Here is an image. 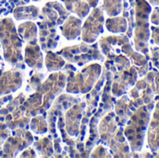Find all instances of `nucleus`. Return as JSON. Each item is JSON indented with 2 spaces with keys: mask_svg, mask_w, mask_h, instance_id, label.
Wrapping results in <instances>:
<instances>
[{
  "mask_svg": "<svg viewBox=\"0 0 159 158\" xmlns=\"http://www.w3.org/2000/svg\"><path fill=\"white\" fill-rule=\"evenodd\" d=\"M102 9L110 16H117L123 10V2L122 0H103Z\"/></svg>",
  "mask_w": 159,
  "mask_h": 158,
  "instance_id": "nucleus-16",
  "label": "nucleus"
},
{
  "mask_svg": "<svg viewBox=\"0 0 159 158\" xmlns=\"http://www.w3.org/2000/svg\"><path fill=\"white\" fill-rule=\"evenodd\" d=\"M64 61L55 56L54 54H51V53H48V59H47V65H48V68L49 70H56V69H60L62 65H63Z\"/></svg>",
  "mask_w": 159,
  "mask_h": 158,
  "instance_id": "nucleus-19",
  "label": "nucleus"
},
{
  "mask_svg": "<svg viewBox=\"0 0 159 158\" xmlns=\"http://www.w3.org/2000/svg\"><path fill=\"white\" fill-rule=\"evenodd\" d=\"M34 1H38V0H34Z\"/></svg>",
  "mask_w": 159,
  "mask_h": 158,
  "instance_id": "nucleus-26",
  "label": "nucleus"
},
{
  "mask_svg": "<svg viewBox=\"0 0 159 158\" xmlns=\"http://www.w3.org/2000/svg\"><path fill=\"white\" fill-rule=\"evenodd\" d=\"M90 7H96L99 3V0H86Z\"/></svg>",
  "mask_w": 159,
  "mask_h": 158,
  "instance_id": "nucleus-24",
  "label": "nucleus"
},
{
  "mask_svg": "<svg viewBox=\"0 0 159 158\" xmlns=\"http://www.w3.org/2000/svg\"><path fill=\"white\" fill-rule=\"evenodd\" d=\"M152 32V43L159 45V25L158 26H152L151 27Z\"/></svg>",
  "mask_w": 159,
  "mask_h": 158,
  "instance_id": "nucleus-22",
  "label": "nucleus"
},
{
  "mask_svg": "<svg viewBox=\"0 0 159 158\" xmlns=\"http://www.w3.org/2000/svg\"><path fill=\"white\" fill-rule=\"evenodd\" d=\"M151 52H152V61L155 64V66H157L159 69V48L157 47H153L151 48Z\"/></svg>",
  "mask_w": 159,
  "mask_h": 158,
  "instance_id": "nucleus-21",
  "label": "nucleus"
},
{
  "mask_svg": "<svg viewBox=\"0 0 159 158\" xmlns=\"http://www.w3.org/2000/svg\"><path fill=\"white\" fill-rule=\"evenodd\" d=\"M100 136L102 142L108 145L115 157H130V148L124 137L123 127H117L116 113L106 114L99 127Z\"/></svg>",
  "mask_w": 159,
  "mask_h": 158,
  "instance_id": "nucleus-2",
  "label": "nucleus"
},
{
  "mask_svg": "<svg viewBox=\"0 0 159 158\" xmlns=\"http://www.w3.org/2000/svg\"><path fill=\"white\" fill-rule=\"evenodd\" d=\"M86 106L85 102H80L77 105L74 106L71 111L68 112V133L76 136L78 134V128H79V121L81 119L82 112Z\"/></svg>",
  "mask_w": 159,
  "mask_h": 158,
  "instance_id": "nucleus-11",
  "label": "nucleus"
},
{
  "mask_svg": "<svg viewBox=\"0 0 159 158\" xmlns=\"http://www.w3.org/2000/svg\"><path fill=\"white\" fill-rule=\"evenodd\" d=\"M61 53H63L68 60L77 62L79 65H83L84 63L93 60L101 61L104 60L102 54L98 48V44H94L92 46L81 44L79 46L64 48V50Z\"/></svg>",
  "mask_w": 159,
  "mask_h": 158,
  "instance_id": "nucleus-6",
  "label": "nucleus"
},
{
  "mask_svg": "<svg viewBox=\"0 0 159 158\" xmlns=\"http://www.w3.org/2000/svg\"><path fill=\"white\" fill-rule=\"evenodd\" d=\"M145 81L151 86L155 95L157 97L159 96V72L152 71L147 72V74L144 77Z\"/></svg>",
  "mask_w": 159,
  "mask_h": 158,
  "instance_id": "nucleus-18",
  "label": "nucleus"
},
{
  "mask_svg": "<svg viewBox=\"0 0 159 158\" xmlns=\"http://www.w3.org/2000/svg\"><path fill=\"white\" fill-rule=\"evenodd\" d=\"M129 99L127 95H123L118 101H116V119L117 125L120 127H124L133 111L129 104Z\"/></svg>",
  "mask_w": 159,
  "mask_h": 158,
  "instance_id": "nucleus-10",
  "label": "nucleus"
},
{
  "mask_svg": "<svg viewBox=\"0 0 159 158\" xmlns=\"http://www.w3.org/2000/svg\"><path fill=\"white\" fill-rule=\"evenodd\" d=\"M26 61L29 65L33 67H41V54L38 50V47H28L26 50Z\"/></svg>",
  "mask_w": 159,
  "mask_h": 158,
  "instance_id": "nucleus-17",
  "label": "nucleus"
},
{
  "mask_svg": "<svg viewBox=\"0 0 159 158\" xmlns=\"http://www.w3.org/2000/svg\"><path fill=\"white\" fill-rule=\"evenodd\" d=\"M100 45L102 52L110 60L116 57H128L136 67L148 64L147 56L132 48L128 35L105 36L100 40Z\"/></svg>",
  "mask_w": 159,
  "mask_h": 158,
  "instance_id": "nucleus-3",
  "label": "nucleus"
},
{
  "mask_svg": "<svg viewBox=\"0 0 159 158\" xmlns=\"http://www.w3.org/2000/svg\"><path fill=\"white\" fill-rule=\"evenodd\" d=\"M150 20L153 24L155 25H159V7H157L154 8L153 12H152V15H151V18H150Z\"/></svg>",
  "mask_w": 159,
  "mask_h": 158,
  "instance_id": "nucleus-23",
  "label": "nucleus"
},
{
  "mask_svg": "<svg viewBox=\"0 0 159 158\" xmlns=\"http://www.w3.org/2000/svg\"><path fill=\"white\" fill-rule=\"evenodd\" d=\"M91 156L92 157H112V155L108 152V150L104 146L100 145L92 152Z\"/></svg>",
  "mask_w": 159,
  "mask_h": 158,
  "instance_id": "nucleus-20",
  "label": "nucleus"
},
{
  "mask_svg": "<svg viewBox=\"0 0 159 158\" xmlns=\"http://www.w3.org/2000/svg\"><path fill=\"white\" fill-rule=\"evenodd\" d=\"M102 73V67L98 63L90 64L85 68L82 73L70 79L67 90L74 93H86L89 91Z\"/></svg>",
  "mask_w": 159,
  "mask_h": 158,
  "instance_id": "nucleus-5",
  "label": "nucleus"
},
{
  "mask_svg": "<svg viewBox=\"0 0 159 158\" xmlns=\"http://www.w3.org/2000/svg\"><path fill=\"white\" fill-rule=\"evenodd\" d=\"M106 28L109 32L115 34H123L128 31V21L124 16H114L108 18L105 21Z\"/></svg>",
  "mask_w": 159,
  "mask_h": 158,
  "instance_id": "nucleus-12",
  "label": "nucleus"
},
{
  "mask_svg": "<svg viewBox=\"0 0 159 158\" xmlns=\"http://www.w3.org/2000/svg\"><path fill=\"white\" fill-rule=\"evenodd\" d=\"M63 34L68 39L76 38L81 31V20L75 17H70L62 27Z\"/></svg>",
  "mask_w": 159,
  "mask_h": 158,
  "instance_id": "nucleus-13",
  "label": "nucleus"
},
{
  "mask_svg": "<svg viewBox=\"0 0 159 158\" xmlns=\"http://www.w3.org/2000/svg\"><path fill=\"white\" fill-rule=\"evenodd\" d=\"M152 11L151 5L146 0H135L134 21V46L138 52L148 57V41L150 38L149 16Z\"/></svg>",
  "mask_w": 159,
  "mask_h": 158,
  "instance_id": "nucleus-4",
  "label": "nucleus"
},
{
  "mask_svg": "<svg viewBox=\"0 0 159 158\" xmlns=\"http://www.w3.org/2000/svg\"><path fill=\"white\" fill-rule=\"evenodd\" d=\"M150 5L154 6H159V0H146Z\"/></svg>",
  "mask_w": 159,
  "mask_h": 158,
  "instance_id": "nucleus-25",
  "label": "nucleus"
},
{
  "mask_svg": "<svg viewBox=\"0 0 159 158\" xmlns=\"http://www.w3.org/2000/svg\"><path fill=\"white\" fill-rule=\"evenodd\" d=\"M147 141L150 150L155 154L159 149V101L156 104L153 117L149 122Z\"/></svg>",
  "mask_w": 159,
  "mask_h": 158,
  "instance_id": "nucleus-9",
  "label": "nucleus"
},
{
  "mask_svg": "<svg viewBox=\"0 0 159 158\" xmlns=\"http://www.w3.org/2000/svg\"><path fill=\"white\" fill-rule=\"evenodd\" d=\"M155 101L138 107L127 122L124 134L132 153L141 152L143 149L145 133L150 122V113L153 111Z\"/></svg>",
  "mask_w": 159,
  "mask_h": 158,
  "instance_id": "nucleus-1",
  "label": "nucleus"
},
{
  "mask_svg": "<svg viewBox=\"0 0 159 158\" xmlns=\"http://www.w3.org/2000/svg\"><path fill=\"white\" fill-rule=\"evenodd\" d=\"M64 2L66 8L70 11L76 13L80 18L86 17L89 12L90 6L89 3H86L82 0H61Z\"/></svg>",
  "mask_w": 159,
  "mask_h": 158,
  "instance_id": "nucleus-14",
  "label": "nucleus"
},
{
  "mask_svg": "<svg viewBox=\"0 0 159 158\" xmlns=\"http://www.w3.org/2000/svg\"><path fill=\"white\" fill-rule=\"evenodd\" d=\"M137 78L138 71L135 65H131L128 69L116 72L112 83V94L115 97L123 96L130 87L135 85V83L137 82Z\"/></svg>",
  "mask_w": 159,
  "mask_h": 158,
  "instance_id": "nucleus-7",
  "label": "nucleus"
},
{
  "mask_svg": "<svg viewBox=\"0 0 159 158\" xmlns=\"http://www.w3.org/2000/svg\"><path fill=\"white\" fill-rule=\"evenodd\" d=\"M14 16L18 20L34 19L38 16V8L34 6L18 7L14 9Z\"/></svg>",
  "mask_w": 159,
  "mask_h": 158,
  "instance_id": "nucleus-15",
  "label": "nucleus"
},
{
  "mask_svg": "<svg viewBox=\"0 0 159 158\" xmlns=\"http://www.w3.org/2000/svg\"><path fill=\"white\" fill-rule=\"evenodd\" d=\"M104 17L102 7H95L87 19L82 28V38L87 43H92L103 32Z\"/></svg>",
  "mask_w": 159,
  "mask_h": 158,
  "instance_id": "nucleus-8",
  "label": "nucleus"
}]
</instances>
